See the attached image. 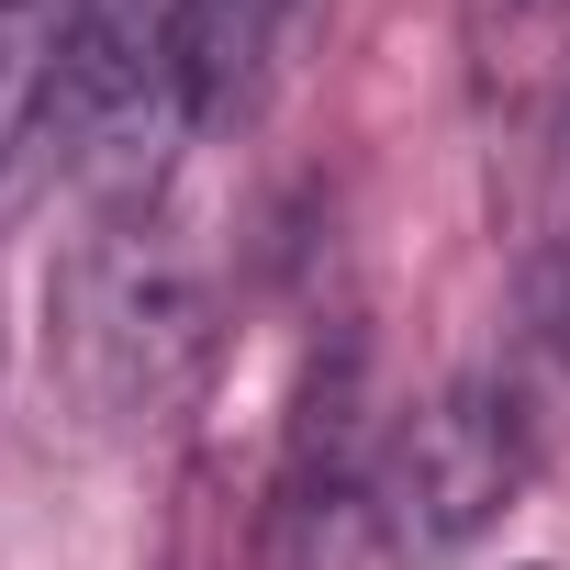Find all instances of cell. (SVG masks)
Masks as SVG:
<instances>
[{"instance_id": "cell-2", "label": "cell", "mask_w": 570, "mask_h": 570, "mask_svg": "<svg viewBox=\"0 0 570 570\" xmlns=\"http://www.w3.org/2000/svg\"><path fill=\"white\" fill-rule=\"evenodd\" d=\"M537 459H548V425H537V403H525L503 370L448 381V392L392 436V459H381V537H392L403 559H459V548L537 481Z\"/></svg>"}, {"instance_id": "cell-7", "label": "cell", "mask_w": 570, "mask_h": 570, "mask_svg": "<svg viewBox=\"0 0 570 570\" xmlns=\"http://www.w3.org/2000/svg\"><path fill=\"white\" fill-rule=\"evenodd\" d=\"M470 46H481V90L525 101L570 46V0H470Z\"/></svg>"}, {"instance_id": "cell-8", "label": "cell", "mask_w": 570, "mask_h": 570, "mask_svg": "<svg viewBox=\"0 0 570 570\" xmlns=\"http://www.w3.org/2000/svg\"><path fill=\"white\" fill-rule=\"evenodd\" d=\"M525 336H537V358L570 381V246L537 257V279H525Z\"/></svg>"}, {"instance_id": "cell-4", "label": "cell", "mask_w": 570, "mask_h": 570, "mask_svg": "<svg viewBox=\"0 0 570 570\" xmlns=\"http://www.w3.org/2000/svg\"><path fill=\"white\" fill-rule=\"evenodd\" d=\"M157 124L179 112L168 79V0H79L68 12V90H57V157L90 179H135L157 146Z\"/></svg>"}, {"instance_id": "cell-6", "label": "cell", "mask_w": 570, "mask_h": 570, "mask_svg": "<svg viewBox=\"0 0 570 570\" xmlns=\"http://www.w3.org/2000/svg\"><path fill=\"white\" fill-rule=\"evenodd\" d=\"M279 23H292V0H168V79H179V112H190V124L246 112V101L268 90Z\"/></svg>"}, {"instance_id": "cell-3", "label": "cell", "mask_w": 570, "mask_h": 570, "mask_svg": "<svg viewBox=\"0 0 570 570\" xmlns=\"http://www.w3.org/2000/svg\"><path fill=\"white\" fill-rule=\"evenodd\" d=\"M358 336H336L303 370L292 436H279V481H268V570H358V525H381V481H370V414H358Z\"/></svg>"}, {"instance_id": "cell-1", "label": "cell", "mask_w": 570, "mask_h": 570, "mask_svg": "<svg viewBox=\"0 0 570 570\" xmlns=\"http://www.w3.org/2000/svg\"><path fill=\"white\" fill-rule=\"evenodd\" d=\"M68 370L101 414H168L202 370L213 336V292L202 268L157 235V224H112L79 268H68V303H57Z\"/></svg>"}, {"instance_id": "cell-5", "label": "cell", "mask_w": 570, "mask_h": 570, "mask_svg": "<svg viewBox=\"0 0 570 570\" xmlns=\"http://www.w3.org/2000/svg\"><path fill=\"white\" fill-rule=\"evenodd\" d=\"M68 12H79V0H0V224L68 168V157H57Z\"/></svg>"}]
</instances>
